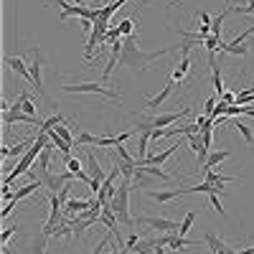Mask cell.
I'll use <instances>...</instances> for the list:
<instances>
[{
  "instance_id": "6da1fadb",
  "label": "cell",
  "mask_w": 254,
  "mask_h": 254,
  "mask_svg": "<svg viewBox=\"0 0 254 254\" xmlns=\"http://www.w3.org/2000/svg\"><path fill=\"white\" fill-rule=\"evenodd\" d=\"M173 51H181V44L178 46H165V49H158V51H142L137 36H127L125 44H122V54H120L117 66H125V69H130L135 74H145L147 69H150V64H155L158 59L173 54Z\"/></svg>"
},
{
  "instance_id": "7a4b0ae2",
  "label": "cell",
  "mask_w": 254,
  "mask_h": 254,
  "mask_svg": "<svg viewBox=\"0 0 254 254\" xmlns=\"http://www.w3.org/2000/svg\"><path fill=\"white\" fill-rule=\"evenodd\" d=\"M49 142H51V140H49V132H46V130H41V132L36 135V142L28 147V153H26L23 158H18L15 168L5 173V178H3V186H13V181H15V178H20L23 173H31V165L36 163V158H38L41 153H44V147H46Z\"/></svg>"
},
{
  "instance_id": "3957f363",
  "label": "cell",
  "mask_w": 254,
  "mask_h": 254,
  "mask_svg": "<svg viewBox=\"0 0 254 254\" xmlns=\"http://www.w3.org/2000/svg\"><path fill=\"white\" fill-rule=\"evenodd\" d=\"M130 193H132V181H125L117 188V196L112 198V208L120 224H125L127 229H135V221L130 216Z\"/></svg>"
},
{
  "instance_id": "277c9868",
  "label": "cell",
  "mask_w": 254,
  "mask_h": 254,
  "mask_svg": "<svg viewBox=\"0 0 254 254\" xmlns=\"http://www.w3.org/2000/svg\"><path fill=\"white\" fill-rule=\"evenodd\" d=\"M61 89L66 92V94H97V97H104V99H110V102H120L117 92L107 89L104 84L99 81H76V84H61Z\"/></svg>"
},
{
  "instance_id": "5b68a950",
  "label": "cell",
  "mask_w": 254,
  "mask_h": 254,
  "mask_svg": "<svg viewBox=\"0 0 254 254\" xmlns=\"http://www.w3.org/2000/svg\"><path fill=\"white\" fill-rule=\"evenodd\" d=\"M140 224H142V226H150V229H155V231H160V234H178V229H181L178 221L165 219V216H142Z\"/></svg>"
},
{
  "instance_id": "8992f818",
  "label": "cell",
  "mask_w": 254,
  "mask_h": 254,
  "mask_svg": "<svg viewBox=\"0 0 254 254\" xmlns=\"http://www.w3.org/2000/svg\"><path fill=\"white\" fill-rule=\"evenodd\" d=\"M41 61H44V54H41V49L36 46L33 49V61L28 64V66H31V79H33V89L38 92V97L49 99V94L44 89V76H41Z\"/></svg>"
},
{
  "instance_id": "52a82bcc",
  "label": "cell",
  "mask_w": 254,
  "mask_h": 254,
  "mask_svg": "<svg viewBox=\"0 0 254 254\" xmlns=\"http://www.w3.org/2000/svg\"><path fill=\"white\" fill-rule=\"evenodd\" d=\"M190 112V107H183L181 112H171V115H158L153 120H147V122H140L145 127H150V130H155V127H168V125H178V120H183L186 115Z\"/></svg>"
},
{
  "instance_id": "ba28073f",
  "label": "cell",
  "mask_w": 254,
  "mask_h": 254,
  "mask_svg": "<svg viewBox=\"0 0 254 254\" xmlns=\"http://www.w3.org/2000/svg\"><path fill=\"white\" fill-rule=\"evenodd\" d=\"M3 61H5L8 66H10V69H13V71H15V74H18L20 79H23L26 84H28L31 89H33V79H31V66H26V61H23V59H20V56H8V54H5V56H3Z\"/></svg>"
},
{
  "instance_id": "9c48e42d",
  "label": "cell",
  "mask_w": 254,
  "mask_h": 254,
  "mask_svg": "<svg viewBox=\"0 0 254 254\" xmlns=\"http://www.w3.org/2000/svg\"><path fill=\"white\" fill-rule=\"evenodd\" d=\"M203 244L214 252V254H234V249H231L221 237H216L214 231H206V234H203Z\"/></svg>"
},
{
  "instance_id": "30bf717a",
  "label": "cell",
  "mask_w": 254,
  "mask_h": 254,
  "mask_svg": "<svg viewBox=\"0 0 254 254\" xmlns=\"http://www.w3.org/2000/svg\"><path fill=\"white\" fill-rule=\"evenodd\" d=\"M181 196H188V188H173V190H147V198H153L158 203H168V201H176Z\"/></svg>"
},
{
  "instance_id": "8fae6325",
  "label": "cell",
  "mask_w": 254,
  "mask_h": 254,
  "mask_svg": "<svg viewBox=\"0 0 254 254\" xmlns=\"http://www.w3.org/2000/svg\"><path fill=\"white\" fill-rule=\"evenodd\" d=\"M84 163H87V173L92 176V181H102V183H104V178H107V176H104V171H102V165H99L97 155L87 150V155H84Z\"/></svg>"
},
{
  "instance_id": "7c38bea8",
  "label": "cell",
  "mask_w": 254,
  "mask_h": 254,
  "mask_svg": "<svg viewBox=\"0 0 254 254\" xmlns=\"http://www.w3.org/2000/svg\"><path fill=\"white\" fill-rule=\"evenodd\" d=\"M92 203L94 201H89V198H69L66 203H64V211H66L69 216H76V214H81V211H89Z\"/></svg>"
},
{
  "instance_id": "4fadbf2b",
  "label": "cell",
  "mask_w": 254,
  "mask_h": 254,
  "mask_svg": "<svg viewBox=\"0 0 254 254\" xmlns=\"http://www.w3.org/2000/svg\"><path fill=\"white\" fill-rule=\"evenodd\" d=\"M173 87H176V81L171 79V81H168V84H165V87H163V92H160V94H155L153 99H147V102H145V110H158V107H160V104H163V102H165L168 97H171V94H173Z\"/></svg>"
},
{
  "instance_id": "5bb4252c",
  "label": "cell",
  "mask_w": 254,
  "mask_h": 254,
  "mask_svg": "<svg viewBox=\"0 0 254 254\" xmlns=\"http://www.w3.org/2000/svg\"><path fill=\"white\" fill-rule=\"evenodd\" d=\"M66 168H69V171L76 176V181H81V183H92V176L87 173V171H84V165H81V160L79 158H66Z\"/></svg>"
},
{
  "instance_id": "9a60e30c",
  "label": "cell",
  "mask_w": 254,
  "mask_h": 254,
  "mask_svg": "<svg viewBox=\"0 0 254 254\" xmlns=\"http://www.w3.org/2000/svg\"><path fill=\"white\" fill-rule=\"evenodd\" d=\"M36 142V137L33 140H23V142H18L15 147H8V145H3V147H0V155H3V158H8V155H15V158H23L26 153H28V147Z\"/></svg>"
},
{
  "instance_id": "2e32d148",
  "label": "cell",
  "mask_w": 254,
  "mask_h": 254,
  "mask_svg": "<svg viewBox=\"0 0 254 254\" xmlns=\"http://www.w3.org/2000/svg\"><path fill=\"white\" fill-rule=\"evenodd\" d=\"M41 186H44V181H38V178H31L26 186H20L18 190H15V196H13V201L18 203V201H23V198H28L31 193H36V190L41 188Z\"/></svg>"
},
{
  "instance_id": "e0dca14e",
  "label": "cell",
  "mask_w": 254,
  "mask_h": 254,
  "mask_svg": "<svg viewBox=\"0 0 254 254\" xmlns=\"http://www.w3.org/2000/svg\"><path fill=\"white\" fill-rule=\"evenodd\" d=\"M178 147L181 145H171V147H165V150L163 153H158V155H150V158H145L140 165H163L168 158H171V155H176V150H178Z\"/></svg>"
},
{
  "instance_id": "ac0fdd59",
  "label": "cell",
  "mask_w": 254,
  "mask_h": 254,
  "mask_svg": "<svg viewBox=\"0 0 254 254\" xmlns=\"http://www.w3.org/2000/svg\"><path fill=\"white\" fill-rule=\"evenodd\" d=\"M226 158H231V150H214V153H208V160L203 165V171H214V168L221 165Z\"/></svg>"
},
{
  "instance_id": "d6986e66",
  "label": "cell",
  "mask_w": 254,
  "mask_h": 254,
  "mask_svg": "<svg viewBox=\"0 0 254 254\" xmlns=\"http://www.w3.org/2000/svg\"><path fill=\"white\" fill-rule=\"evenodd\" d=\"M137 165H140V163H137ZM140 171H142L145 176H153V178H160V181H171V178H173L171 173L160 171V165H140Z\"/></svg>"
},
{
  "instance_id": "ffe728a7",
  "label": "cell",
  "mask_w": 254,
  "mask_h": 254,
  "mask_svg": "<svg viewBox=\"0 0 254 254\" xmlns=\"http://www.w3.org/2000/svg\"><path fill=\"white\" fill-rule=\"evenodd\" d=\"M135 23H137V13L135 15H130V18H125L122 23L117 26V31H120V36H135Z\"/></svg>"
},
{
  "instance_id": "44dd1931",
  "label": "cell",
  "mask_w": 254,
  "mask_h": 254,
  "mask_svg": "<svg viewBox=\"0 0 254 254\" xmlns=\"http://www.w3.org/2000/svg\"><path fill=\"white\" fill-rule=\"evenodd\" d=\"M51 153H54V142H49V145L44 147V153L38 155V163H41V171H44V173L51 171Z\"/></svg>"
},
{
  "instance_id": "7402d4cb",
  "label": "cell",
  "mask_w": 254,
  "mask_h": 254,
  "mask_svg": "<svg viewBox=\"0 0 254 254\" xmlns=\"http://www.w3.org/2000/svg\"><path fill=\"white\" fill-rule=\"evenodd\" d=\"M234 127H237V132L247 140V145L254 150V135H252V130H249V125H247V122H242V120H237V122H234Z\"/></svg>"
},
{
  "instance_id": "603a6c76",
  "label": "cell",
  "mask_w": 254,
  "mask_h": 254,
  "mask_svg": "<svg viewBox=\"0 0 254 254\" xmlns=\"http://www.w3.org/2000/svg\"><path fill=\"white\" fill-rule=\"evenodd\" d=\"M193 221H196V211H188V214L183 216V221H181V229H178V234H181V237H186L188 231H190V226H193Z\"/></svg>"
},
{
  "instance_id": "cb8c5ba5",
  "label": "cell",
  "mask_w": 254,
  "mask_h": 254,
  "mask_svg": "<svg viewBox=\"0 0 254 254\" xmlns=\"http://www.w3.org/2000/svg\"><path fill=\"white\" fill-rule=\"evenodd\" d=\"M61 122H64V115H61V112H56V115H51L49 120H44V125H41V130H46V132H51L54 127H59Z\"/></svg>"
},
{
  "instance_id": "d4e9b609",
  "label": "cell",
  "mask_w": 254,
  "mask_h": 254,
  "mask_svg": "<svg viewBox=\"0 0 254 254\" xmlns=\"http://www.w3.org/2000/svg\"><path fill=\"white\" fill-rule=\"evenodd\" d=\"M20 99H23V104H20V112H26L31 117H38V110H36V104L28 99V94H20Z\"/></svg>"
},
{
  "instance_id": "484cf974",
  "label": "cell",
  "mask_w": 254,
  "mask_h": 254,
  "mask_svg": "<svg viewBox=\"0 0 254 254\" xmlns=\"http://www.w3.org/2000/svg\"><path fill=\"white\" fill-rule=\"evenodd\" d=\"M46 247H49V237L41 231V237H38V242H33V249H31V254H46Z\"/></svg>"
},
{
  "instance_id": "4316f807",
  "label": "cell",
  "mask_w": 254,
  "mask_h": 254,
  "mask_svg": "<svg viewBox=\"0 0 254 254\" xmlns=\"http://www.w3.org/2000/svg\"><path fill=\"white\" fill-rule=\"evenodd\" d=\"M97 135H89V132H79L76 137V147H84V145H97Z\"/></svg>"
},
{
  "instance_id": "83f0119b",
  "label": "cell",
  "mask_w": 254,
  "mask_h": 254,
  "mask_svg": "<svg viewBox=\"0 0 254 254\" xmlns=\"http://www.w3.org/2000/svg\"><path fill=\"white\" fill-rule=\"evenodd\" d=\"M208 201H211V208L219 211L221 216H226V211H224V206H221V201H219V193H208Z\"/></svg>"
},
{
  "instance_id": "f1b7e54d",
  "label": "cell",
  "mask_w": 254,
  "mask_h": 254,
  "mask_svg": "<svg viewBox=\"0 0 254 254\" xmlns=\"http://www.w3.org/2000/svg\"><path fill=\"white\" fill-rule=\"evenodd\" d=\"M15 229H18V226H5V229H3V234H0V242H3V244H8V239L15 234Z\"/></svg>"
},
{
  "instance_id": "f546056e",
  "label": "cell",
  "mask_w": 254,
  "mask_h": 254,
  "mask_svg": "<svg viewBox=\"0 0 254 254\" xmlns=\"http://www.w3.org/2000/svg\"><path fill=\"white\" fill-rule=\"evenodd\" d=\"M196 20H201V23L203 26H211V23H214V18H211L206 10H201V13H196Z\"/></svg>"
},
{
  "instance_id": "4dcf8cb0",
  "label": "cell",
  "mask_w": 254,
  "mask_h": 254,
  "mask_svg": "<svg viewBox=\"0 0 254 254\" xmlns=\"http://www.w3.org/2000/svg\"><path fill=\"white\" fill-rule=\"evenodd\" d=\"M221 102H226V104H237V94L234 92H221V97H219Z\"/></svg>"
},
{
  "instance_id": "1f68e13d",
  "label": "cell",
  "mask_w": 254,
  "mask_h": 254,
  "mask_svg": "<svg viewBox=\"0 0 254 254\" xmlns=\"http://www.w3.org/2000/svg\"><path fill=\"white\" fill-rule=\"evenodd\" d=\"M214 107H216V99H214V97H211V99H206V107H203V110H206V115H208V117L214 115Z\"/></svg>"
},
{
  "instance_id": "d6a6232c",
  "label": "cell",
  "mask_w": 254,
  "mask_h": 254,
  "mask_svg": "<svg viewBox=\"0 0 254 254\" xmlns=\"http://www.w3.org/2000/svg\"><path fill=\"white\" fill-rule=\"evenodd\" d=\"M239 15H254V5H247V8H237Z\"/></svg>"
},
{
  "instance_id": "836d02e7",
  "label": "cell",
  "mask_w": 254,
  "mask_h": 254,
  "mask_svg": "<svg viewBox=\"0 0 254 254\" xmlns=\"http://www.w3.org/2000/svg\"><path fill=\"white\" fill-rule=\"evenodd\" d=\"M234 254H254V244L247 247V249H239V252H234Z\"/></svg>"
},
{
  "instance_id": "e575fe53",
  "label": "cell",
  "mask_w": 254,
  "mask_h": 254,
  "mask_svg": "<svg viewBox=\"0 0 254 254\" xmlns=\"http://www.w3.org/2000/svg\"><path fill=\"white\" fill-rule=\"evenodd\" d=\"M178 3H183V0H178Z\"/></svg>"
},
{
  "instance_id": "d590c367",
  "label": "cell",
  "mask_w": 254,
  "mask_h": 254,
  "mask_svg": "<svg viewBox=\"0 0 254 254\" xmlns=\"http://www.w3.org/2000/svg\"><path fill=\"white\" fill-rule=\"evenodd\" d=\"M94 254H99V252H94Z\"/></svg>"
}]
</instances>
